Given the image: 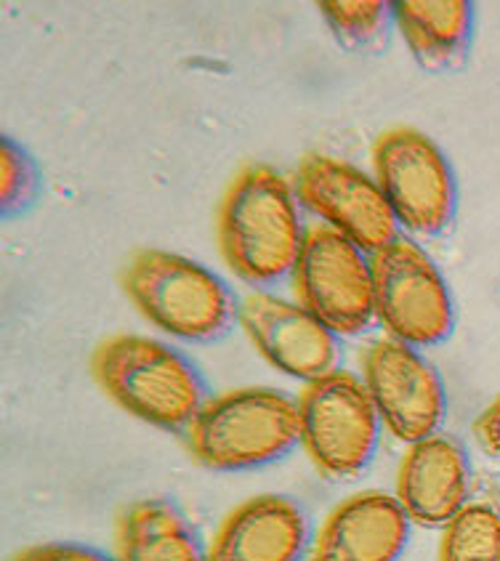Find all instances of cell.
I'll return each instance as SVG.
<instances>
[{"mask_svg": "<svg viewBox=\"0 0 500 561\" xmlns=\"http://www.w3.org/2000/svg\"><path fill=\"white\" fill-rule=\"evenodd\" d=\"M117 561H211L195 529L166 501L134 503L121 516Z\"/></svg>", "mask_w": 500, "mask_h": 561, "instance_id": "16", "label": "cell"}, {"mask_svg": "<svg viewBox=\"0 0 500 561\" xmlns=\"http://www.w3.org/2000/svg\"><path fill=\"white\" fill-rule=\"evenodd\" d=\"M93 376L121 408L162 428H184L205 408V383L177 348L141 335L99 346Z\"/></svg>", "mask_w": 500, "mask_h": 561, "instance_id": "2", "label": "cell"}, {"mask_svg": "<svg viewBox=\"0 0 500 561\" xmlns=\"http://www.w3.org/2000/svg\"><path fill=\"white\" fill-rule=\"evenodd\" d=\"M291 184L269 165H248L229 186L218 218L224 259L250 285L280 283L304 248Z\"/></svg>", "mask_w": 500, "mask_h": 561, "instance_id": "1", "label": "cell"}, {"mask_svg": "<svg viewBox=\"0 0 500 561\" xmlns=\"http://www.w3.org/2000/svg\"><path fill=\"white\" fill-rule=\"evenodd\" d=\"M320 9L343 46L362 51L384 43L394 16V3L386 0H328Z\"/></svg>", "mask_w": 500, "mask_h": 561, "instance_id": "18", "label": "cell"}, {"mask_svg": "<svg viewBox=\"0 0 500 561\" xmlns=\"http://www.w3.org/2000/svg\"><path fill=\"white\" fill-rule=\"evenodd\" d=\"M394 19L427 70H455L466 59L471 43V3L466 0H399Z\"/></svg>", "mask_w": 500, "mask_h": 561, "instance_id": "15", "label": "cell"}, {"mask_svg": "<svg viewBox=\"0 0 500 561\" xmlns=\"http://www.w3.org/2000/svg\"><path fill=\"white\" fill-rule=\"evenodd\" d=\"M410 533L402 503L386 492H362L330 514L311 561H397Z\"/></svg>", "mask_w": 500, "mask_h": 561, "instance_id": "12", "label": "cell"}, {"mask_svg": "<svg viewBox=\"0 0 500 561\" xmlns=\"http://www.w3.org/2000/svg\"><path fill=\"white\" fill-rule=\"evenodd\" d=\"M302 439V410L274 389H240L214 399L190 423L192 455L216 471L272 463Z\"/></svg>", "mask_w": 500, "mask_h": 561, "instance_id": "3", "label": "cell"}, {"mask_svg": "<svg viewBox=\"0 0 500 561\" xmlns=\"http://www.w3.org/2000/svg\"><path fill=\"white\" fill-rule=\"evenodd\" d=\"M302 304L333 333L357 335L375 317L373 264L365 251L330 227H315L304 237L296 264Z\"/></svg>", "mask_w": 500, "mask_h": 561, "instance_id": "7", "label": "cell"}, {"mask_svg": "<svg viewBox=\"0 0 500 561\" xmlns=\"http://www.w3.org/2000/svg\"><path fill=\"white\" fill-rule=\"evenodd\" d=\"M375 314L408 346H431L453 333V298L440 270L416 242L397 240L373 259Z\"/></svg>", "mask_w": 500, "mask_h": 561, "instance_id": "6", "label": "cell"}, {"mask_svg": "<svg viewBox=\"0 0 500 561\" xmlns=\"http://www.w3.org/2000/svg\"><path fill=\"white\" fill-rule=\"evenodd\" d=\"M365 386L380 421L397 439L434 436L445 417V386L436 367L402 341H378L365 357Z\"/></svg>", "mask_w": 500, "mask_h": 561, "instance_id": "10", "label": "cell"}, {"mask_svg": "<svg viewBox=\"0 0 500 561\" xmlns=\"http://www.w3.org/2000/svg\"><path fill=\"white\" fill-rule=\"evenodd\" d=\"M298 197L365 253H380L397 242L399 221L389 199L360 168L311 154L298 168Z\"/></svg>", "mask_w": 500, "mask_h": 561, "instance_id": "9", "label": "cell"}, {"mask_svg": "<svg viewBox=\"0 0 500 561\" xmlns=\"http://www.w3.org/2000/svg\"><path fill=\"white\" fill-rule=\"evenodd\" d=\"M468 490L471 473L458 442L447 436H427L405 455L397 501L418 525H450L466 508Z\"/></svg>", "mask_w": 500, "mask_h": 561, "instance_id": "13", "label": "cell"}, {"mask_svg": "<svg viewBox=\"0 0 500 561\" xmlns=\"http://www.w3.org/2000/svg\"><path fill=\"white\" fill-rule=\"evenodd\" d=\"M378 186L394 216L416 234H436L455 216V179L445 154L412 128H394L373 149Z\"/></svg>", "mask_w": 500, "mask_h": 561, "instance_id": "8", "label": "cell"}, {"mask_svg": "<svg viewBox=\"0 0 500 561\" xmlns=\"http://www.w3.org/2000/svg\"><path fill=\"white\" fill-rule=\"evenodd\" d=\"M123 288L149 322L184 341L221 339L237 317L224 279L177 253H136L125 266Z\"/></svg>", "mask_w": 500, "mask_h": 561, "instance_id": "4", "label": "cell"}, {"mask_svg": "<svg viewBox=\"0 0 500 561\" xmlns=\"http://www.w3.org/2000/svg\"><path fill=\"white\" fill-rule=\"evenodd\" d=\"M440 561H500V514L490 506H466L450 522Z\"/></svg>", "mask_w": 500, "mask_h": 561, "instance_id": "17", "label": "cell"}, {"mask_svg": "<svg viewBox=\"0 0 500 561\" xmlns=\"http://www.w3.org/2000/svg\"><path fill=\"white\" fill-rule=\"evenodd\" d=\"M309 540V522L283 495L248 501L218 529L211 561H298Z\"/></svg>", "mask_w": 500, "mask_h": 561, "instance_id": "14", "label": "cell"}, {"mask_svg": "<svg viewBox=\"0 0 500 561\" xmlns=\"http://www.w3.org/2000/svg\"><path fill=\"white\" fill-rule=\"evenodd\" d=\"M37 192V168L22 147L11 139L0 141V199L3 216H14L33 203Z\"/></svg>", "mask_w": 500, "mask_h": 561, "instance_id": "19", "label": "cell"}, {"mask_svg": "<svg viewBox=\"0 0 500 561\" xmlns=\"http://www.w3.org/2000/svg\"><path fill=\"white\" fill-rule=\"evenodd\" d=\"M240 322L255 348L277 370L302 380L333 376L339 363V341L320 317L304 304L274 296H250L240 309Z\"/></svg>", "mask_w": 500, "mask_h": 561, "instance_id": "11", "label": "cell"}, {"mask_svg": "<svg viewBox=\"0 0 500 561\" xmlns=\"http://www.w3.org/2000/svg\"><path fill=\"white\" fill-rule=\"evenodd\" d=\"M302 439L325 473L352 479L371 463L378 445V410L365 383L349 373L325 376L304 391Z\"/></svg>", "mask_w": 500, "mask_h": 561, "instance_id": "5", "label": "cell"}, {"mask_svg": "<svg viewBox=\"0 0 500 561\" xmlns=\"http://www.w3.org/2000/svg\"><path fill=\"white\" fill-rule=\"evenodd\" d=\"M14 561H112V559L104 557V553L93 551V548L48 543V546L27 548V551L19 553Z\"/></svg>", "mask_w": 500, "mask_h": 561, "instance_id": "20", "label": "cell"}, {"mask_svg": "<svg viewBox=\"0 0 500 561\" xmlns=\"http://www.w3.org/2000/svg\"><path fill=\"white\" fill-rule=\"evenodd\" d=\"M477 434L487 453L500 455V397L485 410V415L479 417Z\"/></svg>", "mask_w": 500, "mask_h": 561, "instance_id": "21", "label": "cell"}]
</instances>
